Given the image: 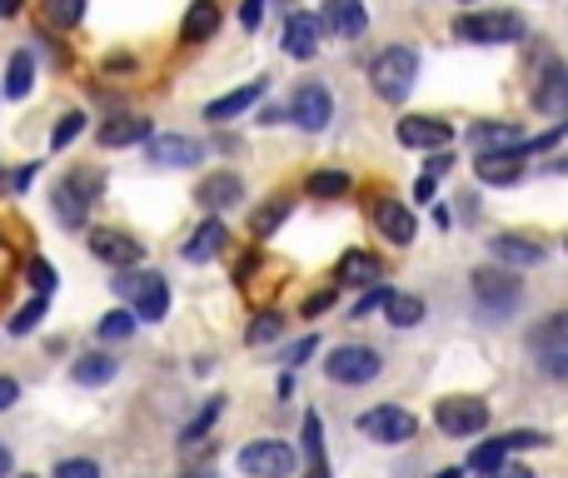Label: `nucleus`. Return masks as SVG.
<instances>
[{"label": "nucleus", "mask_w": 568, "mask_h": 478, "mask_svg": "<svg viewBox=\"0 0 568 478\" xmlns=\"http://www.w3.org/2000/svg\"><path fill=\"white\" fill-rule=\"evenodd\" d=\"M304 189H309V199H339V195H349V175L344 169H314L304 179Z\"/></svg>", "instance_id": "nucleus-33"}, {"label": "nucleus", "mask_w": 568, "mask_h": 478, "mask_svg": "<svg viewBox=\"0 0 568 478\" xmlns=\"http://www.w3.org/2000/svg\"><path fill=\"white\" fill-rule=\"evenodd\" d=\"M16 398H20V384H16L10 374H0V414H6V408L16 404Z\"/></svg>", "instance_id": "nucleus-46"}, {"label": "nucleus", "mask_w": 568, "mask_h": 478, "mask_svg": "<svg viewBox=\"0 0 568 478\" xmlns=\"http://www.w3.org/2000/svg\"><path fill=\"white\" fill-rule=\"evenodd\" d=\"M379 274H384V264H379V254H369V249H344V254H339V264H334L339 284L369 289V284H379Z\"/></svg>", "instance_id": "nucleus-22"}, {"label": "nucleus", "mask_w": 568, "mask_h": 478, "mask_svg": "<svg viewBox=\"0 0 568 478\" xmlns=\"http://www.w3.org/2000/svg\"><path fill=\"white\" fill-rule=\"evenodd\" d=\"M474 175L484 179V185H514L518 175H524V155H478L474 159Z\"/></svg>", "instance_id": "nucleus-26"}, {"label": "nucleus", "mask_w": 568, "mask_h": 478, "mask_svg": "<svg viewBox=\"0 0 568 478\" xmlns=\"http://www.w3.org/2000/svg\"><path fill=\"white\" fill-rule=\"evenodd\" d=\"M20 478H30V474H20Z\"/></svg>", "instance_id": "nucleus-57"}, {"label": "nucleus", "mask_w": 568, "mask_h": 478, "mask_svg": "<svg viewBox=\"0 0 568 478\" xmlns=\"http://www.w3.org/2000/svg\"><path fill=\"white\" fill-rule=\"evenodd\" d=\"M45 309H50V299H30V304H20L16 314H10V324H6V329H10L16 339H20V334H30V329H35L40 319H45Z\"/></svg>", "instance_id": "nucleus-36"}, {"label": "nucleus", "mask_w": 568, "mask_h": 478, "mask_svg": "<svg viewBox=\"0 0 568 478\" xmlns=\"http://www.w3.org/2000/svg\"><path fill=\"white\" fill-rule=\"evenodd\" d=\"M80 129H85V115H80V110H70V115L55 125V135H50V149H65L70 139L80 135Z\"/></svg>", "instance_id": "nucleus-41"}, {"label": "nucleus", "mask_w": 568, "mask_h": 478, "mask_svg": "<svg viewBox=\"0 0 568 478\" xmlns=\"http://www.w3.org/2000/svg\"><path fill=\"white\" fill-rule=\"evenodd\" d=\"M534 354H538V364H544V374L548 378H564L568 374V319L564 314H548L544 324L534 329Z\"/></svg>", "instance_id": "nucleus-10"}, {"label": "nucleus", "mask_w": 568, "mask_h": 478, "mask_svg": "<svg viewBox=\"0 0 568 478\" xmlns=\"http://www.w3.org/2000/svg\"><path fill=\"white\" fill-rule=\"evenodd\" d=\"M239 474L249 478H289L295 474V448L285 438H255L239 448Z\"/></svg>", "instance_id": "nucleus-7"}, {"label": "nucleus", "mask_w": 568, "mask_h": 478, "mask_svg": "<svg viewBox=\"0 0 568 478\" xmlns=\"http://www.w3.org/2000/svg\"><path fill=\"white\" fill-rule=\"evenodd\" d=\"M105 189V175L100 169H75V175H65L55 185V195H50V205H55V219L70 229L85 225V209L95 205V195Z\"/></svg>", "instance_id": "nucleus-2"}, {"label": "nucleus", "mask_w": 568, "mask_h": 478, "mask_svg": "<svg viewBox=\"0 0 568 478\" xmlns=\"http://www.w3.org/2000/svg\"><path fill=\"white\" fill-rule=\"evenodd\" d=\"M504 458H508V444H504V438H488V444H478L474 454H468V468L494 474V468H504Z\"/></svg>", "instance_id": "nucleus-35"}, {"label": "nucleus", "mask_w": 568, "mask_h": 478, "mask_svg": "<svg viewBox=\"0 0 568 478\" xmlns=\"http://www.w3.org/2000/svg\"><path fill=\"white\" fill-rule=\"evenodd\" d=\"M518 299H524V289L508 269H474V304L488 319H508L518 309Z\"/></svg>", "instance_id": "nucleus-5"}, {"label": "nucleus", "mask_w": 568, "mask_h": 478, "mask_svg": "<svg viewBox=\"0 0 568 478\" xmlns=\"http://www.w3.org/2000/svg\"><path fill=\"white\" fill-rule=\"evenodd\" d=\"M319 40H324V25H319V15H309V10H289L285 20V55L295 60H314L319 55Z\"/></svg>", "instance_id": "nucleus-14"}, {"label": "nucleus", "mask_w": 568, "mask_h": 478, "mask_svg": "<svg viewBox=\"0 0 568 478\" xmlns=\"http://www.w3.org/2000/svg\"><path fill=\"white\" fill-rule=\"evenodd\" d=\"M85 245H90V254L105 259V264H115V269H135L140 259H145L140 239H130L125 229H110V225H95V229H90Z\"/></svg>", "instance_id": "nucleus-13"}, {"label": "nucleus", "mask_w": 568, "mask_h": 478, "mask_svg": "<svg viewBox=\"0 0 568 478\" xmlns=\"http://www.w3.org/2000/svg\"><path fill=\"white\" fill-rule=\"evenodd\" d=\"M468 139H474L478 155H524V129L508 125V119H484V125L468 129Z\"/></svg>", "instance_id": "nucleus-16"}, {"label": "nucleus", "mask_w": 568, "mask_h": 478, "mask_svg": "<svg viewBox=\"0 0 568 478\" xmlns=\"http://www.w3.org/2000/svg\"><path fill=\"white\" fill-rule=\"evenodd\" d=\"M115 358L110 354H85V358H75V368H70V378H75L80 388H95V384H110L115 378Z\"/></svg>", "instance_id": "nucleus-29"}, {"label": "nucleus", "mask_w": 568, "mask_h": 478, "mask_svg": "<svg viewBox=\"0 0 568 478\" xmlns=\"http://www.w3.org/2000/svg\"><path fill=\"white\" fill-rule=\"evenodd\" d=\"M285 215H289V199H285V195H275L269 205H259L255 215H249V235H255V239H269L279 225H285Z\"/></svg>", "instance_id": "nucleus-30"}, {"label": "nucleus", "mask_w": 568, "mask_h": 478, "mask_svg": "<svg viewBox=\"0 0 568 478\" xmlns=\"http://www.w3.org/2000/svg\"><path fill=\"white\" fill-rule=\"evenodd\" d=\"M384 299H389V289H384V284H369V289H364V299L354 304V319H369L374 309H384Z\"/></svg>", "instance_id": "nucleus-42"}, {"label": "nucleus", "mask_w": 568, "mask_h": 478, "mask_svg": "<svg viewBox=\"0 0 568 478\" xmlns=\"http://www.w3.org/2000/svg\"><path fill=\"white\" fill-rule=\"evenodd\" d=\"M379 368H384V358L369 344H339V349H329V358H324V374L334 378V384H369V378H379Z\"/></svg>", "instance_id": "nucleus-8"}, {"label": "nucleus", "mask_w": 568, "mask_h": 478, "mask_svg": "<svg viewBox=\"0 0 568 478\" xmlns=\"http://www.w3.org/2000/svg\"><path fill=\"white\" fill-rule=\"evenodd\" d=\"M314 349H319V334H304V339H295V349H289V368H299V364H304V358L309 354H314Z\"/></svg>", "instance_id": "nucleus-44"}, {"label": "nucleus", "mask_w": 568, "mask_h": 478, "mask_svg": "<svg viewBox=\"0 0 568 478\" xmlns=\"http://www.w3.org/2000/svg\"><path fill=\"white\" fill-rule=\"evenodd\" d=\"M484 478H534L528 468H494V474H484Z\"/></svg>", "instance_id": "nucleus-50"}, {"label": "nucleus", "mask_w": 568, "mask_h": 478, "mask_svg": "<svg viewBox=\"0 0 568 478\" xmlns=\"http://www.w3.org/2000/svg\"><path fill=\"white\" fill-rule=\"evenodd\" d=\"M149 159L165 169H185V165H195V159H205V149L189 135H159V139H149Z\"/></svg>", "instance_id": "nucleus-21"}, {"label": "nucleus", "mask_w": 568, "mask_h": 478, "mask_svg": "<svg viewBox=\"0 0 568 478\" xmlns=\"http://www.w3.org/2000/svg\"><path fill=\"white\" fill-rule=\"evenodd\" d=\"M319 25H329V35H339V40H354L369 30V10H364V0H324Z\"/></svg>", "instance_id": "nucleus-17"}, {"label": "nucleus", "mask_w": 568, "mask_h": 478, "mask_svg": "<svg viewBox=\"0 0 568 478\" xmlns=\"http://www.w3.org/2000/svg\"><path fill=\"white\" fill-rule=\"evenodd\" d=\"M289 119H295L299 129H324L329 119H334V95H329L319 80H304V85L295 90V100H289Z\"/></svg>", "instance_id": "nucleus-12"}, {"label": "nucleus", "mask_w": 568, "mask_h": 478, "mask_svg": "<svg viewBox=\"0 0 568 478\" xmlns=\"http://www.w3.org/2000/svg\"><path fill=\"white\" fill-rule=\"evenodd\" d=\"M414 75H419V55L409 45H389L369 60V85L379 90V100L399 105V100L414 90Z\"/></svg>", "instance_id": "nucleus-1"}, {"label": "nucleus", "mask_w": 568, "mask_h": 478, "mask_svg": "<svg viewBox=\"0 0 568 478\" xmlns=\"http://www.w3.org/2000/svg\"><path fill=\"white\" fill-rule=\"evenodd\" d=\"M279 334H285V314H279V309H259L245 324V344H275Z\"/></svg>", "instance_id": "nucleus-32"}, {"label": "nucleus", "mask_w": 568, "mask_h": 478, "mask_svg": "<svg viewBox=\"0 0 568 478\" xmlns=\"http://www.w3.org/2000/svg\"><path fill=\"white\" fill-rule=\"evenodd\" d=\"M115 294L130 299V309H135V319H165L169 309V284L159 274H149V269H125V274L115 279Z\"/></svg>", "instance_id": "nucleus-4"}, {"label": "nucleus", "mask_w": 568, "mask_h": 478, "mask_svg": "<svg viewBox=\"0 0 568 478\" xmlns=\"http://www.w3.org/2000/svg\"><path fill=\"white\" fill-rule=\"evenodd\" d=\"M40 10H45V25L55 30H70L85 20V0H40Z\"/></svg>", "instance_id": "nucleus-34"}, {"label": "nucleus", "mask_w": 568, "mask_h": 478, "mask_svg": "<svg viewBox=\"0 0 568 478\" xmlns=\"http://www.w3.org/2000/svg\"><path fill=\"white\" fill-rule=\"evenodd\" d=\"M414 195H419V199H434V179L424 175V179H419V185H414Z\"/></svg>", "instance_id": "nucleus-53"}, {"label": "nucleus", "mask_w": 568, "mask_h": 478, "mask_svg": "<svg viewBox=\"0 0 568 478\" xmlns=\"http://www.w3.org/2000/svg\"><path fill=\"white\" fill-rule=\"evenodd\" d=\"M149 129H155V125H149L145 115H110L105 125L95 129V139L105 149H125V145H140V139H149Z\"/></svg>", "instance_id": "nucleus-20"}, {"label": "nucleus", "mask_w": 568, "mask_h": 478, "mask_svg": "<svg viewBox=\"0 0 568 478\" xmlns=\"http://www.w3.org/2000/svg\"><path fill=\"white\" fill-rule=\"evenodd\" d=\"M384 314H389V324H394V329H414L419 319H424V299H419V294H389L384 299Z\"/></svg>", "instance_id": "nucleus-31"}, {"label": "nucleus", "mask_w": 568, "mask_h": 478, "mask_svg": "<svg viewBox=\"0 0 568 478\" xmlns=\"http://www.w3.org/2000/svg\"><path fill=\"white\" fill-rule=\"evenodd\" d=\"M0 478H10V448L0 444Z\"/></svg>", "instance_id": "nucleus-54"}, {"label": "nucleus", "mask_w": 568, "mask_h": 478, "mask_svg": "<svg viewBox=\"0 0 568 478\" xmlns=\"http://www.w3.org/2000/svg\"><path fill=\"white\" fill-rule=\"evenodd\" d=\"M359 434L374 438V444H409V438L419 434V418L399 404H379V408L359 414Z\"/></svg>", "instance_id": "nucleus-9"}, {"label": "nucleus", "mask_w": 568, "mask_h": 478, "mask_svg": "<svg viewBox=\"0 0 568 478\" xmlns=\"http://www.w3.org/2000/svg\"><path fill=\"white\" fill-rule=\"evenodd\" d=\"M130 329H135V319H130V309H110V314L100 319V339H125Z\"/></svg>", "instance_id": "nucleus-40"}, {"label": "nucleus", "mask_w": 568, "mask_h": 478, "mask_svg": "<svg viewBox=\"0 0 568 478\" xmlns=\"http://www.w3.org/2000/svg\"><path fill=\"white\" fill-rule=\"evenodd\" d=\"M324 309H334V289H324V294H314L304 304V319H314V314H324Z\"/></svg>", "instance_id": "nucleus-47"}, {"label": "nucleus", "mask_w": 568, "mask_h": 478, "mask_svg": "<svg viewBox=\"0 0 568 478\" xmlns=\"http://www.w3.org/2000/svg\"><path fill=\"white\" fill-rule=\"evenodd\" d=\"M215 30H219V6L215 0H189L185 25H179V40H185V45H205V40H215Z\"/></svg>", "instance_id": "nucleus-24"}, {"label": "nucleus", "mask_w": 568, "mask_h": 478, "mask_svg": "<svg viewBox=\"0 0 568 478\" xmlns=\"http://www.w3.org/2000/svg\"><path fill=\"white\" fill-rule=\"evenodd\" d=\"M265 80H249V85H239V90H229V95H219V100H209L205 105V119L209 125H225V119H235V115H245L249 105H255L259 95H265Z\"/></svg>", "instance_id": "nucleus-23"}, {"label": "nucleus", "mask_w": 568, "mask_h": 478, "mask_svg": "<svg viewBox=\"0 0 568 478\" xmlns=\"http://www.w3.org/2000/svg\"><path fill=\"white\" fill-rule=\"evenodd\" d=\"M564 90H568V80H564V65L558 60H548L544 65V80H538V90H534V105L538 110H564Z\"/></svg>", "instance_id": "nucleus-28"}, {"label": "nucleus", "mask_w": 568, "mask_h": 478, "mask_svg": "<svg viewBox=\"0 0 568 478\" xmlns=\"http://www.w3.org/2000/svg\"><path fill=\"white\" fill-rule=\"evenodd\" d=\"M434 478H464V474H458V468H438Z\"/></svg>", "instance_id": "nucleus-55"}, {"label": "nucleus", "mask_w": 568, "mask_h": 478, "mask_svg": "<svg viewBox=\"0 0 568 478\" xmlns=\"http://www.w3.org/2000/svg\"><path fill=\"white\" fill-rule=\"evenodd\" d=\"M434 424L444 428L448 438H474L478 428L488 424V404L474 394H448L434 404Z\"/></svg>", "instance_id": "nucleus-6"}, {"label": "nucleus", "mask_w": 568, "mask_h": 478, "mask_svg": "<svg viewBox=\"0 0 568 478\" xmlns=\"http://www.w3.org/2000/svg\"><path fill=\"white\" fill-rule=\"evenodd\" d=\"M195 199L209 209V215H219V209H229V205H239V199H245V179L229 175V169H215V175L199 179Z\"/></svg>", "instance_id": "nucleus-19"}, {"label": "nucleus", "mask_w": 568, "mask_h": 478, "mask_svg": "<svg viewBox=\"0 0 568 478\" xmlns=\"http://www.w3.org/2000/svg\"><path fill=\"white\" fill-rule=\"evenodd\" d=\"M55 478H100V464H90V458H65V464L55 468Z\"/></svg>", "instance_id": "nucleus-43"}, {"label": "nucleus", "mask_w": 568, "mask_h": 478, "mask_svg": "<svg viewBox=\"0 0 568 478\" xmlns=\"http://www.w3.org/2000/svg\"><path fill=\"white\" fill-rule=\"evenodd\" d=\"M255 264H259V254H245L235 264V284H249V274H255Z\"/></svg>", "instance_id": "nucleus-49"}, {"label": "nucleus", "mask_w": 568, "mask_h": 478, "mask_svg": "<svg viewBox=\"0 0 568 478\" xmlns=\"http://www.w3.org/2000/svg\"><path fill=\"white\" fill-rule=\"evenodd\" d=\"M488 254L504 259V264H514V269H534V264H544L548 249L538 245L534 235H518V229H508V235H494V239H488Z\"/></svg>", "instance_id": "nucleus-15"}, {"label": "nucleus", "mask_w": 568, "mask_h": 478, "mask_svg": "<svg viewBox=\"0 0 568 478\" xmlns=\"http://www.w3.org/2000/svg\"><path fill=\"white\" fill-rule=\"evenodd\" d=\"M374 225H379V235L394 239V245H414V235H419V219H414V209H409L404 199H379Z\"/></svg>", "instance_id": "nucleus-18"}, {"label": "nucleus", "mask_w": 568, "mask_h": 478, "mask_svg": "<svg viewBox=\"0 0 568 478\" xmlns=\"http://www.w3.org/2000/svg\"><path fill=\"white\" fill-rule=\"evenodd\" d=\"M30 85H35V60H30V50H16L10 55V65H6V95L10 100H25L30 95Z\"/></svg>", "instance_id": "nucleus-27"}, {"label": "nucleus", "mask_w": 568, "mask_h": 478, "mask_svg": "<svg viewBox=\"0 0 568 478\" xmlns=\"http://www.w3.org/2000/svg\"><path fill=\"white\" fill-rule=\"evenodd\" d=\"M394 139L409 149H448L454 145V125L438 115H404L394 125Z\"/></svg>", "instance_id": "nucleus-11"}, {"label": "nucleus", "mask_w": 568, "mask_h": 478, "mask_svg": "<svg viewBox=\"0 0 568 478\" xmlns=\"http://www.w3.org/2000/svg\"><path fill=\"white\" fill-rule=\"evenodd\" d=\"M20 10H25V0H0V15H6V20L20 15Z\"/></svg>", "instance_id": "nucleus-52"}, {"label": "nucleus", "mask_w": 568, "mask_h": 478, "mask_svg": "<svg viewBox=\"0 0 568 478\" xmlns=\"http://www.w3.org/2000/svg\"><path fill=\"white\" fill-rule=\"evenodd\" d=\"M105 65H110V70H135V55H110Z\"/></svg>", "instance_id": "nucleus-51"}, {"label": "nucleus", "mask_w": 568, "mask_h": 478, "mask_svg": "<svg viewBox=\"0 0 568 478\" xmlns=\"http://www.w3.org/2000/svg\"><path fill=\"white\" fill-rule=\"evenodd\" d=\"M219 408H225V404H219V398H209V404L199 408V418H195V424H185V434H179V444H199V438H205V428L219 418Z\"/></svg>", "instance_id": "nucleus-39"}, {"label": "nucleus", "mask_w": 568, "mask_h": 478, "mask_svg": "<svg viewBox=\"0 0 568 478\" xmlns=\"http://www.w3.org/2000/svg\"><path fill=\"white\" fill-rule=\"evenodd\" d=\"M454 35L468 45H508V40H524V20L514 10H468L454 20Z\"/></svg>", "instance_id": "nucleus-3"}, {"label": "nucleus", "mask_w": 568, "mask_h": 478, "mask_svg": "<svg viewBox=\"0 0 568 478\" xmlns=\"http://www.w3.org/2000/svg\"><path fill=\"white\" fill-rule=\"evenodd\" d=\"M304 454L314 468H324V428H319V414H304Z\"/></svg>", "instance_id": "nucleus-38"}, {"label": "nucleus", "mask_w": 568, "mask_h": 478, "mask_svg": "<svg viewBox=\"0 0 568 478\" xmlns=\"http://www.w3.org/2000/svg\"><path fill=\"white\" fill-rule=\"evenodd\" d=\"M225 239H229V229L219 225L215 215H209L205 225H199L195 235H189V245H185V259H189V264H205V259H215L219 249H225Z\"/></svg>", "instance_id": "nucleus-25"}, {"label": "nucleus", "mask_w": 568, "mask_h": 478, "mask_svg": "<svg viewBox=\"0 0 568 478\" xmlns=\"http://www.w3.org/2000/svg\"><path fill=\"white\" fill-rule=\"evenodd\" d=\"M304 478H329V468H309V474Z\"/></svg>", "instance_id": "nucleus-56"}, {"label": "nucleus", "mask_w": 568, "mask_h": 478, "mask_svg": "<svg viewBox=\"0 0 568 478\" xmlns=\"http://www.w3.org/2000/svg\"><path fill=\"white\" fill-rule=\"evenodd\" d=\"M259 20H265V0H245V6H239V25L259 30Z\"/></svg>", "instance_id": "nucleus-45"}, {"label": "nucleus", "mask_w": 568, "mask_h": 478, "mask_svg": "<svg viewBox=\"0 0 568 478\" xmlns=\"http://www.w3.org/2000/svg\"><path fill=\"white\" fill-rule=\"evenodd\" d=\"M25 279H30V289H35V299H50V294H55V269H50L45 259H30V264H25Z\"/></svg>", "instance_id": "nucleus-37"}, {"label": "nucleus", "mask_w": 568, "mask_h": 478, "mask_svg": "<svg viewBox=\"0 0 568 478\" xmlns=\"http://www.w3.org/2000/svg\"><path fill=\"white\" fill-rule=\"evenodd\" d=\"M448 165H454V155H448V149H434V159H428V179H438Z\"/></svg>", "instance_id": "nucleus-48"}]
</instances>
